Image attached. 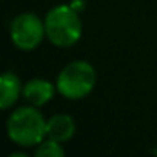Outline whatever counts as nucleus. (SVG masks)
<instances>
[{
  "label": "nucleus",
  "instance_id": "obj_1",
  "mask_svg": "<svg viewBox=\"0 0 157 157\" xmlns=\"http://www.w3.org/2000/svg\"><path fill=\"white\" fill-rule=\"evenodd\" d=\"M45 31L52 45L68 48L82 37V22L71 5H59L46 14Z\"/></svg>",
  "mask_w": 157,
  "mask_h": 157
},
{
  "label": "nucleus",
  "instance_id": "obj_3",
  "mask_svg": "<svg viewBox=\"0 0 157 157\" xmlns=\"http://www.w3.org/2000/svg\"><path fill=\"white\" fill-rule=\"evenodd\" d=\"M97 75L93 65L83 60H75L68 63L60 71L56 88L63 97L69 100H78L86 97L94 90Z\"/></svg>",
  "mask_w": 157,
  "mask_h": 157
},
{
  "label": "nucleus",
  "instance_id": "obj_5",
  "mask_svg": "<svg viewBox=\"0 0 157 157\" xmlns=\"http://www.w3.org/2000/svg\"><path fill=\"white\" fill-rule=\"evenodd\" d=\"M75 132L74 119L68 114H56L46 122V137L56 142H66Z\"/></svg>",
  "mask_w": 157,
  "mask_h": 157
},
{
  "label": "nucleus",
  "instance_id": "obj_4",
  "mask_svg": "<svg viewBox=\"0 0 157 157\" xmlns=\"http://www.w3.org/2000/svg\"><path fill=\"white\" fill-rule=\"evenodd\" d=\"M11 40L22 51H33L40 45L45 31V22H42L33 13H23L17 16L11 23Z\"/></svg>",
  "mask_w": 157,
  "mask_h": 157
},
{
  "label": "nucleus",
  "instance_id": "obj_8",
  "mask_svg": "<svg viewBox=\"0 0 157 157\" xmlns=\"http://www.w3.org/2000/svg\"><path fill=\"white\" fill-rule=\"evenodd\" d=\"M36 155L37 157H62L65 155V151L60 146V142L48 139L39 143V148L36 149Z\"/></svg>",
  "mask_w": 157,
  "mask_h": 157
},
{
  "label": "nucleus",
  "instance_id": "obj_9",
  "mask_svg": "<svg viewBox=\"0 0 157 157\" xmlns=\"http://www.w3.org/2000/svg\"><path fill=\"white\" fill-rule=\"evenodd\" d=\"M71 6H72L75 11H80V10H82V6H83V2H82V0H75V2H72V3H71Z\"/></svg>",
  "mask_w": 157,
  "mask_h": 157
},
{
  "label": "nucleus",
  "instance_id": "obj_6",
  "mask_svg": "<svg viewBox=\"0 0 157 157\" xmlns=\"http://www.w3.org/2000/svg\"><path fill=\"white\" fill-rule=\"evenodd\" d=\"M23 96L33 106H42L52 99L54 86L45 78H33L25 85Z\"/></svg>",
  "mask_w": 157,
  "mask_h": 157
},
{
  "label": "nucleus",
  "instance_id": "obj_7",
  "mask_svg": "<svg viewBox=\"0 0 157 157\" xmlns=\"http://www.w3.org/2000/svg\"><path fill=\"white\" fill-rule=\"evenodd\" d=\"M20 93H22L20 78L11 71L3 72L0 77V108L8 109L10 106H13L17 102Z\"/></svg>",
  "mask_w": 157,
  "mask_h": 157
},
{
  "label": "nucleus",
  "instance_id": "obj_2",
  "mask_svg": "<svg viewBox=\"0 0 157 157\" xmlns=\"http://www.w3.org/2000/svg\"><path fill=\"white\" fill-rule=\"evenodd\" d=\"M8 137L20 146H33L46 137V120L33 106L17 108L6 123Z\"/></svg>",
  "mask_w": 157,
  "mask_h": 157
}]
</instances>
